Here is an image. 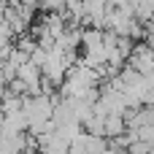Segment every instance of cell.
I'll return each mask as SVG.
<instances>
[{"mask_svg":"<svg viewBox=\"0 0 154 154\" xmlns=\"http://www.w3.org/2000/svg\"><path fill=\"white\" fill-rule=\"evenodd\" d=\"M127 65H133L141 76H149L154 70V49L146 41H138L135 49H133V54H130V60H127Z\"/></svg>","mask_w":154,"mask_h":154,"instance_id":"1","label":"cell"},{"mask_svg":"<svg viewBox=\"0 0 154 154\" xmlns=\"http://www.w3.org/2000/svg\"><path fill=\"white\" fill-rule=\"evenodd\" d=\"M127 133V122L125 116H106V138L114 141V138H122Z\"/></svg>","mask_w":154,"mask_h":154,"instance_id":"2","label":"cell"},{"mask_svg":"<svg viewBox=\"0 0 154 154\" xmlns=\"http://www.w3.org/2000/svg\"><path fill=\"white\" fill-rule=\"evenodd\" d=\"M16 49H19V51H24V54H32V51L38 49V41H35L30 32H24V35H19V38H16Z\"/></svg>","mask_w":154,"mask_h":154,"instance_id":"3","label":"cell"},{"mask_svg":"<svg viewBox=\"0 0 154 154\" xmlns=\"http://www.w3.org/2000/svg\"><path fill=\"white\" fill-rule=\"evenodd\" d=\"M16 41V35H14V30L5 24V22H0V51L5 49V46H11Z\"/></svg>","mask_w":154,"mask_h":154,"instance_id":"4","label":"cell"},{"mask_svg":"<svg viewBox=\"0 0 154 154\" xmlns=\"http://www.w3.org/2000/svg\"><path fill=\"white\" fill-rule=\"evenodd\" d=\"M146 43H149V46L154 49V32H149V35H146Z\"/></svg>","mask_w":154,"mask_h":154,"instance_id":"5","label":"cell"}]
</instances>
